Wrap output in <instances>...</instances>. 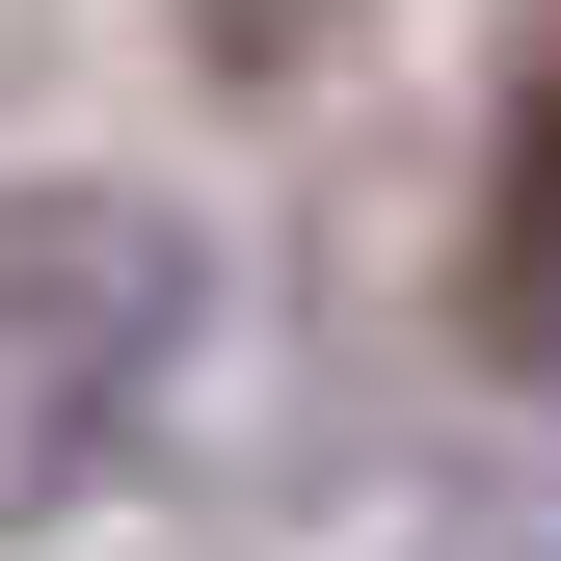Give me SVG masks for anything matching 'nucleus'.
Listing matches in <instances>:
<instances>
[{"label": "nucleus", "mask_w": 561, "mask_h": 561, "mask_svg": "<svg viewBox=\"0 0 561 561\" xmlns=\"http://www.w3.org/2000/svg\"><path fill=\"white\" fill-rule=\"evenodd\" d=\"M161 347H187V241L134 187H0V508L81 481Z\"/></svg>", "instance_id": "f257e3e1"}, {"label": "nucleus", "mask_w": 561, "mask_h": 561, "mask_svg": "<svg viewBox=\"0 0 561 561\" xmlns=\"http://www.w3.org/2000/svg\"><path fill=\"white\" fill-rule=\"evenodd\" d=\"M481 347L508 375H561V27H535V81H508V134H481Z\"/></svg>", "instance_id": "f03ea898"}]
</instances>
